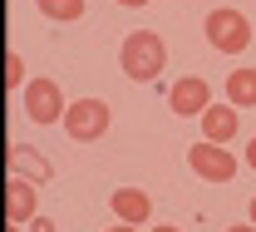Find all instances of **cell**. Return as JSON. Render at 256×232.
<instances>
[{"label": "cell", "mask_w": 256, "mask_h": 232, "mask_svg": "<svg viewBox=\"0 0 256 232\" xmlns=\"http://www.w3.org/2000/svg\"><path fill=\"white\" fill-rule=\"evenodd\" d=\"M118 65H124L128 79H138V84H148V79H158L162 65H168V45H162L158 30H133L124 40V50H118Z\"/></svg>", "instance_id": "1"}, {"label": "cell", "mask_w": 256, "mask_h": 232, "mask_svg": "<svg viewBox=\"0 0 256 232\" xmlns=\"http://www.w3.org/2000/svg\"><path fill=\"white\" fill-rule=\"evenodd\" d=\"M207 40H212V50H222V55H242V50L252 45V20H246L242 10H232V5H217V10L207 15Z\"/></svg>", "instance_id": "2"}, {"label": "cell", "mask_w": 256, "mask_h": 232, "mask_svg": "<svg viewBox=\"0 0 256 232\" xmlns=\"http://www.w3.org/2000/svg\"><path fill=\"white\" fill-rule=\"evenodd\" d=\"M188 168L202 178V183H232L236 178V153L232 148H222V143H192L188 148Z\"/></svg>", "instance_id": "3"}, {"label": "cell", "mask_w": 256, "mask_h": 232, "mask_svg": "<svg viewBox=\"0 0 256 232\" xmlns=\"http://www.w3.org/2000/svg\"><path fill=\"white\" fill-rule=\"evenodd\" d=\"M108 104L104 99H79L69 104V114H64V133L74 138V143H94V138H104L108 133Z\"/></svg>", "instance_id": "4"}, {"label": "cell", "mask_w": 256, "mask_h": 232, "mask_svg": "<svg viewBox=\"0 0 256 232\" xmlns=\"http://www.w3.org/2000/svg\"><path fill=\"white\" fill-rule=\"evenodd\" d=\"M25 114H30L34 124H64V114H69V104H64L60 84L54 79H30L25 84Z\"/></svg>", "instance_id": "5"}, {"label": "cell", "mask_w": 256, "mask_h": 232, "mask_svg": "<svg viewBox=\"0 0 256 232\" xmlns=\"http://www.w3.org/2000/svg\"><path fill=\"white\" fill-rule=\"evenodd\" d=\"M168 109H172L178 119H202V114L212 109V84H207L202 74H182V79L168 89Z\"/></svg>", "instance_id": "6"}, {"label": "cell", "mask_w": 256, "mask_h": 232, "mask_svg": "<svg viewBox=\"0 0 256 232\" xmlns=\"http://www.w3.org/2000/svg\"><path fill=\"white\" fill-rule=\"evenodd\" d=\"M34 207H40L34 183L10 178V183H5V227H25V222H34Z\"/></svg>", "instance_id": "7"}, {"label": "cell", "mask_w": 256, "mask_h": 232, "mask_svg": "<svg viewBox=\"0 0 256 232\" xmlns=\"http://www.w3.org/2000/svg\"><path fill=\"white\" fill-rule=\"evenodd\" d=\"M236 129H242V109H236V104H212V109H207V114H202V138H207V143H232V138H236Z\"/></svg>", "instance_id": "8"}, {"label": "cell", "mask_w": 256, "mask_h": 232, "mask_svg": "<svg viewBox=\"0 0 256 232\" xmlns=\"http://www.w3.org/2000/svg\"><path fill=\"white\" fill-rule=\"evenodd\" d=\"M108 207H114V217L128 222V227H143V222L153 217V198H148L143 188H114Z\"/></svg>", "instance_id": "9"}, {"label": "cell", "mask_w": 256, "mask_h": 232, "mask_svg": "<svg viewBox=\"0 0 256 232\" xmlns=\"http://www.w3.org/2000/svg\"><path fill=\"white\" fill-rule=\"evenodd\" d=\"M10 168H15V178H25V183H50V178H54V163H50L44 153H34L30 143H15V148H10Z\"/></svg>", "instance_id": "10"}, {"label": "cell", "mask_w": 256, "mask_h": 232, "mask_svg": "<svg viewBox=\"0 0 256 232\" xmlns=\"http://www.w3.org/2000/svg\"><path fill=\"white\" fill-rule=\"evenodd\" d=\"M226 104H236V109H256V69L242 65L226 74Z\"/></svg>", "instance_id": "11"}, {"label": "cell", "mask_w": 256, "mask_h": 232, "mask_svg": "<svg viewBox=\"0 0 256 232\" xmlns=\"http://www.w3.org/2000/svg\"><path fill=\"white\" fill-rule=\"evenodd\" d=\"M40 10H44V20H54V25L84 20V0H40Z\"/></svg>", "instance_id": "12"}, {"label": "cell", "mask_w": 256, "mask_h": 232, "mask_svg": "<svg viewBox=\"0 0 256 232\" xmlns=\"http://www.w3.org/2000/svg\"><path fill=\"white\" fill-rule=\"evenodd\" d=\"M5 84L25 94V84H30V79H25V60H20V55H5Z\"/></svg>", "instance_id": "13"}, {"label": "cell", "mask_w": 256, "mask_h": 232, "mask_svg": "<svg viewBox=\"0 0 256 232\" xmlns=\"http://www.w3.org/2000/svg\"><path fill=\"white\" fill-rule=\"evenodd\" d=\"M242 163H246V168H252V173H256V138H252V143H246V153H242Z\"/></svg>", "instance_id": "14"}, {"label": "cell", "mask_w": 256, "mask_h": 232, "mask_svg": "<svg viewBox=\"0 0 256 232\" xmlns=\"http://www.w3.org/2000/svg\"><path fill=\"white\" fill-rule=\"evenodd\" d=\"M30 232H54V222H50V217H34V222H30Z\"/></svg>", "instance_id": "15"}, {"label": "cell", "mask_w": 256, "mask_h": 232, "mask_svg": "<svg viewBox=\"0 0 256 232\" xmlns=\"http://www.w3.org/2000/svg\"><path fill=\"white\" fill-rule=\"evenodd\" d=\"M226 232H256V227H252V222H232Z\"/></svg>", "instance_id": "16"}, {"label": "cell", "mask_w": 256, "mask_h": 232, "mask_svg": "<svg viewBox=\"0 0 256 232\" xmlns=\"http://www.w3.org/2000/svg\"><path fill=\"white\" fill-rule=\"evenodd\" d=\"M108 232H138V227H128V222H114V227H108Z\"/></svg>", "instance_id": "17"}, {"label": "cell", "mask_w": 256, "mask_h": 232, "mask_svg": "<svg viewBox=\"0 0 256 232\" xmlns=\"http://www.w3.org/2000/svg\"><path fill=\"white\" fill-rule=\"evenodd\" d=\"M153 232H178V227H172V222H158V227H153Z\"/></svg>", "instance_id": "18"}, {"label": "cell", "mask_w": 256, "mask_h": 232, "mask_svg": "<svg viewBox=\"0 0 256 232\" xmlns=\"http://www.w3.org/2000/svg\"><path fill=\"white\" fill-rule=\"evenodd\" d=\"M118 5H133V10H138V5H148V0H118Z\"/></svg>", "instance_id": "19"}, {"label": "cell", "mask_w": 256, "mask_h": 232, "mask_svg": "<svg viewBox=\"0 0 256 232\" xmlns=\"http://www.w3.org/2000/svg\"><path fill=\"white\" fill-rule=\"evenodd\" d=\"M246 217H252V227H256V198H252V212H246Z\"/></svg>", "instance_id": "20"}, {"label": "cell", "mask_w": 256, "mask_h": 232, "mask_svg": "<svg viewBox=\"0 0 256 232\" xmlns=\"http://www.w3.org/2000/svg\"><path fill=\"white\" fill-rule=\"evenodd\" d=\"M5 232H20V227H5Z\"/></svg>", "instance_id": "21"}]
</instances>
